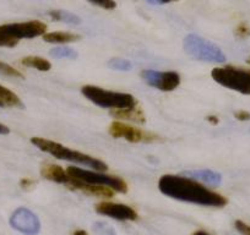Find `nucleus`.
<instances>
[{"mask_svg":"<svg viewBox=\"0 0 250 235\" xmlns=\"http://www.w3.org/2000/svg\"><path fill=\"white\" fill-rule=\"evenodd\" d=\"M158 189L163 195L170 198L206 207H225L228 202L225 196L208 190L184 175H162L158 180Z\"/></svg>","mask_w":250,"mask_h":235,"instance_id":"nucleus-1","label":"nucleus"},{"mask_svg":"<svg viewBox=\"0 0 250 235\" xmlns=\"http://www.w3.org/2000/svg\"><path fill=\"white\" fill-rule=\"evenodd\" d=\"M41 175L47 180L54 181L58 184H64L73 190H79L81 193L97 197H113V191L110 188L103 185H93L86 181L71 176L66 170L55 164H45L41 169Z\"/></svg>","mask_w":250,"mask_h":235,"instance_id":"nucleus-2","label":"nucleus"},{"mask_svg":"<svg viewBox=\"0 0 250 235\" xmlns=\"http://www.w3.org/2000/svg\"><path fill=\"white\" fill-rule=\"evenodd\" d=\"M31 143L35 145L37 148H40L41 151L49 153L53 157L58 158V159L78 163V164L92 168L96 172H105L108 169V165L103 163L102 160L96 159V158L79 152V151L70 150V148L60 145L58 142H54V141L45 140V138L42 137H32L31 138Z\"/></svg>","mask_w":250,"mask_h":235,"instance_id":"nucleus-3","label":"nucleus"},{"mask_svg":"<svg viewBox=\"0 0 250 235\" xmlns=\"http://www.w3.org/2000/svg\"><path fill=\"white\" fill-rule=\"evenodd\" d=\"M81 93L86 99L104 109H125V108H135L138 105L135 97L129 93L113 92L97 86H83L81 88Z\"/></svg>","mask_w":250,"mask_h":235,"instance_id":"nucleus-4","label":"nucleus"},{"mask_svg":"<svg viewBox=\"0 0 250 235\" xmlns=\"http://www.w3.org/2000/svg\"><path fill=\"white\" fill-rule=\"evenodd\" d=\"M183 48L195 60L212 64H222L226 61L225 53L217 44L198 35H188L183 42Z\"/></svg>","mask_w":250,"mask_h":235,"instance_id":"nucleus-5","label":"nucleus"},{"mask_svg":"<svg viewBox=\"0 0 250 235\" xmlns=\"http://www.w3.org/2000/svg\"><path fill=\"white\" fill-rule=\"evenodd\" d=\"M211 78L215 82L228 90L250 96V70L234 66H223L213 69L211 71Z\"/></svg>","mask_w":250,"mask_h":235,"instance_id":"nucleus-6","label":"nucleus"},{"mask_svg":"<svg viewBox=\"0 0 250 235\" xmlns=\"http://www.w3.org/2000/svg\"><path fill=\"white\" fill-rule=\"evenodd\" d=\"M66 172L74 178L80 179V180L86 181L88 184L107 186V188L113 189L118 193H126L128 191V185L124 180L117 178V176H112V175L102 174V172H90V170L81 169L78 167H69Z\"/></svg>","mask_w":250,"mask_h":235,"instance_id":"nucleus-7","label":"nucleus"},{"mask_svg":"<svg viewBox=\"0 0 250 235\" xmlns=\"http://www.w3.org/2000/svg\"><path fill=\"white\" fill-rule=\"evenodd\" d=\"M0 33L15 38V39H22V38L30 39V38H35L47 33V25L40 22V21L8 23V25H0Z\"/></svg>","mask_w":250,"mask_h":235,"instance_id":"nucleus-8","label":"nucleus"},{"mask_svg":"<svg viewBox=\"0 0 250 235\" xmlns=\"http://www.w3.org/2000/svg\"><path fill=\"white\" fill-rule=\"evenodd\" d=\"M141 78L151 87H155L163 92L174 91L180 85L179 74L174 71H156V70H144L141 73Z\"/></svg>","mask_w":250,"mask_h":235,"instance_id":"nucleus-9","label":"nucleus"},{"mask_svg":"<svg viewBox=\"0 0 250 235\" xmlns=\"http://www.w3.org/2000/svg\"><path fill=\"white\" fill-rule=\"evenodd\" d=\"M109 135L114 138H124L129 142H153L158 140L155 134L140 130L120 121H114L110 124Z\"/></svg>","mask_w":250,"mask_h":235,"instance_id":"nucleus-10","label":"nucleus"},{"mask_svg":"<svg viewBox=\"0 0 250 235\" xmlns=\"http://www.w3.org/2000/svg\"><path fill=\"white\" fill-rule=\"evenodd\" d=\"M10 225L25 235H37L41 230V222L37 215L25 207L14 211L10 217Z\"/></svg>","mask_w":250,"mask_h":235,"instance_id":"nucleus-11","label":"nucleus"},{"mask_svg":"<svg viewBox=\"0 0 250 235\" xmlns=\"http://www.w3.org/2000/svg\"><path fill=\"white\" fill-rule=\"evenodd\" d=\"M96 212L100 215H107L117 220H136L138 213L131 207L123 203H112V202H101L95 207Z\"/></svg>","mask_w":250,"mask_h":235,"instance_id":"nucleus-12","label":"nucleus"},{"mask_svg":"<svg viewBox=\"0 0 250 235\" xmlns=\"http://www.w3.org/2000/svg\"><path fill=\"white\" fill-rule=\"evenodd\" d=\"M184 176L193 179V180L201 181V183L208 184L211 186H218L222 181V175L217 172L210 169H199V170H187L183 172Z\"/></svg>","mask_w":250,"mask_h":235,"instance_id":"nucleus-13","label":"nucleus"},{"mask_svg":"<svg viewBox=\"0 0 250 235\" xmlns=\"http://www.w3.org/2000/svg\"><path fill=\"white\" fill-rule=\"evenodd\" d=\"M110 115L117 119H124V120H130L134 123L144 124L146 121V118L140 108H125V109H114L110 110Z\"/></svg>","mask_w":250,"mask_h":235,"instance_id":"nucleus-14","label":"nucleus"},{"mask_svg":"<svg viewBox=\"0 0 250 235\" xmlns=\"http://www.w3.org/2000/svg\"><path fill=\"white\" fill-rule=\"evenodd\" d=\"M5 107H19L22 108L23 104L20 100V98L13 92L8 90L4 86L0 85V108Z\"/></svg>","mask_w":250,"mask_h":235,"instance_id":"nucleus-15","label":"nucleus"},{"mask_svg":"<svg viewBox=\"0 0 250 235\" xmlns=\"http://www.w3.org/2000/svg\"><path fill=\"white\" fill-rule=\"evenodd\" d=\"M80 39V36L69 32H49L43 35V40L47 43H71Z\"/></svg>","mask_w":250,"mask_h":235,"instance_id":"nucleus-16","label":"nucleus"},{"mask_svg":"<svg viewBox=\"0 0 250 235\" xmlns=\"http://www.w3.org/2000/svg\"><path fill=\"white\" fill-rule=\"evenodd\" d=\"M49 16L52 20L69 23V25H80L81 23V19L79 16L65 10H52L49 13Z\"/></svg>","mask_w":250,"mask_h":235,"instance_id":"nucleus-17","label":"nucleus"},{"mask_svg":"<svg viewBox=\"0 0 250 235\" xmlns=\"http://www.w3.org/2000/svg\"><path fill=\"white\" fill-rule=\"evenodd\" d=\"M21 64L23 66L37 69L40 71H49L52 69V64L47 59L41 57H26L21 60Z\"/></svg>","mask_w":250,"mask_h":235,"instance_id":"nucleus-18","label":"nucleus"},{"mask_svg":"<svg viewBox=\"0 0 250 235\" xmlns=\"http://www.w3.org/2000/svg\"><path fill=\"white\" fill-rule=\"evenodd\" d=\"M49 53L55 59H76L79 57L78 52L69 47H55Z\"/></svg>","mask_w":250,"mask_h":235,"instance_id":"nucleus-19","label":"nucleus"},{"mask_svg":"<svg viewBox=\"0 0 250 235\" xmlns=\"http://www.w3.org/2000/svg\"><path fill=\"white\" fill-rule=\"evenodd\" d=\"M108 68L115 71H130L133 65L126 59H122V58H113L108 61Z\"/></svg>","mask_w":250,"mask_h":235,"instance_id":"nucleus-20","label":"nucleus"},{"mask_svg":"<svg viewBox=\"0 0 250 235\" xmlns=\"http://www.w3.org/2000/svg\"><path fill=\"white\" fill-rule=\"evenodd\" d=\"M93 230L97 235H115V230L109 224L103 222H97L93 224Z\"/></svg>","mask_w":250,"mask_h":235,"instance_id":"nucleus-21","label":"nucleus"},{"mask_svg":"<svg viewBox=\"0 0 250 235\" xmlns=\"http://www.w3.org/2000/svg\"><path fill=\"white\" fill-rule=\"evenodd\" d=\"M0 74L5 76H11V78H23V75L20 73V71L14 69L13 66L8 65V64L3 63V61H0Z\"/></svg>","mask_w":250,"mask_h":235,"instance_id":"nucleus-22","label":"nucleus"},{"mask_svg":"<svg viewBox=\"0 0 250 235\" xmlns=\"http://www.w3.org/2000/svg\"><path fill=\"white\" fill-rule=\"evenodd\" d=\"M235 37L239 38V39H245V38L250 37V27L247 23L242 22L237 26L235 28Z\"/></svg>","mask_w":250,"mask_h":235,"instance_id":"nucleus-23","label":"nucleus"},{"mask_svg":"<svg viewBox=\"0 0 250 235\" xmlns=\"http://www.w3.org/2000/svg\"><path fill=\"white\" fill-rule=\"evenodd\" d=\"M88 1L95 4V5L100 6V8L105 9V10H113L117 6L114 0H88Z\"/></svg>","mask_w":250,"mask_h":235,"instance_id":"nucleus-24","label":"nucleus"},{"mask_svg":"<svg viewBox=\"0 0 250 235\" xmlns=\"http://www.w3.org/2000/svg\"><path fill=\"white\" fill-rule=\"evenodd\" d=\"M18 43H19V39H15V38H11V37H9V36H5V35H3V33H0V47L13 48V47H15Z\"/></svg>","mask_w":250,"mask_h":235,"instance_id":"nucleus-25","label":"nucleus"},{"mask_svg":"<svg viewBox=\"0 0 250 235\" xmlns=\"http://www.w3.org/2000/svg\"><path fill=\"white\" fill-rule=\"evenodd\" d=\"M234 227L242 235H250V225L244 223L243 220H235Z\"/></svg>","mask_w":250,"mask_h":235,"instance_id":"nucleus-26","label":"nucleus"},{"mask_svg":"<svg viewBox=\"0 0 250 235\" xmlns=\"http://www.w3.org/2000/svg\"><path fill=\"white\" fill-rule=\"evenodd\" d=\"M234 118L239 121H248L250 120V113L247 110H238L234 113Z\"/></svg>","mask_w":250,"mask_h":235,"instance_id":"nucleus-27","label":"nucleus"},{"mask_svg":"<svg viewBox=\"0 0 250 235\" xmlns=\"http://www.w3.org/2000/svg\"><path fill=\"white\" fill-rule=\"evenodd\" d=\"M21 186H22L23 189H27V188H30V186H32L33 184H35V181L32 180V179H28V178H25V179H22V180H21Z\"/></svg>","mask_w":250,"mask_h":235,"instance_id":"nucleus-28","label":"nucleus"},{"mask_svg":"<svg viewBox=\"0 0 250 235\" xmlns=\"http://www.w3.org/2000/svg\"><path fill=\"white\" fill-rule=\"evenodd\" d=\"M10 133L8 126H5L4 124H0V135H8Z\"/></svg>","mask_w":250,"mask_h":235,"instance_id":"nucleus-29","label":"nucleus"},{"mask_svg":"<svg viewBox=\"0 0 250 235\" xmlns=\"http://www.w3.org/2000/svg\"><path fill=\"white\" fill-rule=\"evenodd\" d=\"M208 120L210 121L211 124H213V125H217L218 124V119L216 117H208Z\"/></svg>","mask_w":250,"mask_h":235,"instance_id":"nucleus-30","label":"nucleus"},{"mask_svg":"<svg viewBox=\"0 0 250 235\" xmlns=\"http://www.w3.org/2000/svg\"><path fill=\"white\" fill-rule=\"evenodd\" d=\"M73 235H88L85 230H76V232L73 233Z\"/></svg>","mask_w":250,"mask_h":235,"instance_id":"nucleus-31","label":"nucleus"},{"mask_svg":"<svg viewBox=\"0 0 250 235\" xmlns=\"http://www.w3.org/2000/svg\"><path fill=\"white\" fill-rule=\"evenodd\" d=\"M146 1L150 4H153V5H161L160 0H146Z\"/></svg>","mask_w":250,"mask_h":235,"instance_id":"nucleus-32","label":"nucleus"},{"mask_svg":"<svg viewBox=\"0 0 250 235\" xmlns=\"http://www.w3.org/2000/svg\"><path fill=\"white\" fill-rule=\"evenodd\" d=\"M191 235H211V234H208V233L204 232V230H198V232H195V233H194V234H191Z\"/></svg>","mask_w":250,"mask_h":235,"instance_id":"nucleus-33","label":"nucleus"},{"mask_svg":"<svg viewBox=\"0 0 250 235\" xmlns=\"http://www.w3.org/2000/svg\"><path fill=\"white\" fill-rule=\"evenodd\" d=\"M161 4H167V3H170V1H177V0H160Z\"/></svg>","mask_w":250,"mask_h":235,"instance_id":"nucleus-34","label":"nucleus"}]
</instances>
